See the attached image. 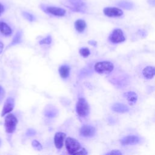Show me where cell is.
<instances>
[{"label":"cell","instance_id":"6da1fadb","mask_svg":"<svg viewBox=\"0 0 155 155\" xmlns=\"http://www.w3.org/2000/svg\"><path fill=\"white\" fill-rule=\"evenodd\" d=\"M65 147L68 153L71 154H77L81 150L79 142L77 140L70 137L65 139Z\"/></svg>","mask_w":155,"mask_h":155},{"label":"cell","instance_id":"7a4b0ae2","mask_svg":"<svg viewBox=\"0 0 155 155\" xmlns=\"http://www.w3.org/2000/svg\"><path fill=\"white\" fill-rule=\"evenodd\" d=\"M114 69L113 63L110 61H101L94 65L95 71L100 74H105L111 72Z\"/></svg>","mask_w":155,"mask_h":155},{"label":"cell","instance_id":"3957f363","mask_svg":"<svg viewBox=\"0 0 155 155\" xmlns=\"http://www.w3.org/2000/svg\"><path fill=\"white\" fill-rule=\"evenodd\" d=\"M18 119L13 114H8L5 118L4 127L5 131L8 133H12L16 130Z\"/></svg>","mask_w":155,"mask_h":155},{"label":"cell","instance_id":"277c9868","mask_svg":"<svg viewBox=\"0 0 155 155\" xmlns=\"http://www.w3.org/2000/svg\"><path fill=\"white\" fill-rule=\"evenodd\" d=\"M89 111V105L87 101L83 97L79 98L76 104V112L78 115L81 117H85L88 114Z\"/></svg>","mask_w":155,"mask_h":155},{"label":"cell","instance_id":"5b68a950","mask_svg":"<svg viewBox=\"0 0 155 155\" xmlns=\"http://www.w3.org/2000/svg\"><path fill=\"white\" fill-rule=\"evenodd\" d=\"M65 5L74 12H84L86 9L85 4L82 0H67Z\"/></svg>","mask_w":155,"mask_h":155},{"label":"cell","instance_id":"8992f818","mask_svg":"<svg viewBox=\"0 0 155 155\" xmlns=\"http://www.w3.org/2000/svg\"><path fill=\"white\" fill-rule=\"evenodd\" d=\"M109 40L114 44L121 43L125 41V37L122 30L120 28H116L113 30L109 36Z\"/></svg>","mask_w":155,"mask_h":155},{"label":"cell","instance_id":"52a82bcc","mask_svg":"<svg viewBox=\"0 0 155 155\" xmlns=\"http://www.w3.org/2000/svg\"><path fill=\"white\" fill-rule=\"evenodd\" d=\"M42 10L45 12L56 16H64L66 13L65 10L54 6H42Z\"/></svg>","mask_w":155,"mask_h":155},{"label":"cell","instance_id":"ba28073f","mask_svg":"<svg viewBox=\"0 0 155 155\" xmlns=\"http://www.w3.org/2000/svg\"><path fill=\"white\" fill-rule=\"evenodd\" d=\"M103 12L104 15L108 17H120L123 15V11L117 7H105Z\"/></svg>","mask_w":155,"mask_h":155},{"label":"cell","instance_id":"9c48e42d","mask_svg":"<svg viewBox=\"0 0 155 155\" xmlns=\"http://www.w3.org/2000/svg\"><path fill=\"white\" fill-rule=\"evenodd\" d=\"M14 106H15L14 99L11 97H8L4 104V107L1 113V116H4L7 113H9L10 111H12L14 108Z\"/></svg>","mask_w":155,"mask_h":155},{"label":"cell","instance_id":"30bf717a","mask_svg":"<svg viewBox=\"0 0 155 155\" xmlns=\"http://www.w3.org/2000/svg\"><path fill=\"white\" fill-rule=\"evenodd\" d=\"M96 129L94 127L88 125H83L80 129V134L86 137H92L95 134Z\"/></svg>","mask_w":155,"mask_h":155},{"label":"cell","instance_id":"8fae6325","mask_svg":"<svg viewBox=\"0 0 155 155\" xmlns=\"http://www.w3.org/2000/svg\"><path fill=\"white\" fill-rule=\"evenodd\" d=\"M140 142V138L137 136L130 135L123 137L120 140V143L122 145H135Z\"/></svg>","mask_w":155,"mask_h":155},{"label":"cell","instance_id":"7c38bea8","mask_svg":"<svg viewBox=\"0 0 155 155\" xmlns=\"http://www.w3.org/2000/svg\"><path fill=\"white\" fill-rule=\"evenodd\" d=\"M65 136L66 134L62 132H58L55 134L54 137V143L56 148H62Z\"/></svg>","mask_w":155,"mask_h":155},{"label":"cell","instance_id":"4fadbf2b","mask_svg":"<svg viewBox=\"0 0 155 155\" xmlns=\"http://www.w3.org/2000/svg\"><path fill=\"white\" fill-rule=\"evenodd\" d=\"M143 77L147 79H152L155 76V67L153 66H147L142 70Z\"/></svg>","mask_w":155,"mask_h":155},{"label":"cell","instance_id":"5bb4252c","mask_svg":"<svg viewBox=\"0 0 155 155\" xmlns=\"http://www.w3.org/2000/svg\"><path fill=\"white\" fill-rule=\"evenodd\" d=\"M111 109L113 111L119 113H124L129 111V108L127 105L120 103L114 104L111 107Z\"/></svg>","mask_w":155,"mask_h":155},{"label":"cell","instance_id":"9a60e30c","mask_svg":"<svg viewBox=\"0 0 155 155\" xmlns=\"http://www.w3.org/2000/svg\"><path fill=\"white\" fill-rule=\"evenodd\" d=\"M124 96L130 105H133L137 101V95L134 91H128L124 93Z\"/></svg>","mask_w":155,"mask_h":155},{"label":"cell","instance_id":"2e32d148","mask_svg":"<svg viewBox=\"0 0 155 155\" xmlns=\"http://www.w3.org/2000/svg\"><path fill=\"white\" fill-rule=\"evenodd\" d=\"M0 32L4 36H9L12 33V30L10 26L4 22L0 21Z\"/></svg>","mask_w":155,"mask_h":155},{"label":"cell","instance_id":"e0dca14e","mask_svg":"<svg viewBox=\"0 0 155 155\" xmlns=\"http://www.w3.org/2000/svg\"><path fill=\"white\" fill-rule=\"evenodd\" d=\"M86 25V22L83 19H78L74 22V27L79 33H82L85 30Z\"/></svg>","mask_w":155,"mask_h":155},{"label":"cell","instance_id":"ac0fdd59","mask_svg":"<svg viewBox=\"0 0 155 155\" xmlns=\"http://www.w3.org/2000/svg\"><path fill=\"white\" fill-rule=\"evenodd\" d=\"M70 67L67 65H61L59 68V73L61 77L63 79H65L68 77L70 74Z\"/></svg>","mask_w":155,"mask_h":155},{"label":"cell","instance_id":"d6986e66","mask_svg":"<svg viewBox=\"0 0 155 155\" xmlns=\"http://www.w3.org/2000/svg\"><path fill=\"white\" fill-rule=\"evenodd\" d=\"M21 39H22V33L21 31H18L15 34L13 40L11 42V45H16V44L21 42Z\"/></svg>","mask_w":155,"mask_h":155},{"label":"cell","instance_id":"ffe728a7","mask_svg":"<svg viewBox=\"0 0 155 155\" xmlns=\"http://www.w3.org/2000/svg\"><path fill=\"white\" fill-rule=\"evenodd\" d=\"M119 5L125 9L130 10L133 7V4L131 2H127V1H121L119 3Z\"/></svg>","mask_w":155,"mask_h":155},{"label":"cell","instance_id":"44dd1931","mask_svg":"<svg viewBox=\"0 0 155 155\" xmlns=\"http://www.w3.org/2000/svg\"><path fill=\"white\" fill-rule=\"evenodd\" d=\"M79 53L81 56H82L84 58L88 57L90 54V51L89 49L87 47H83L80 48L79 50Z\"/></svg>","mask_w":155,"mask_h":155},{"label":"cell","instance_id":"7402d4cb","mask_svg":"<svg viewBox=\"0 0 155 155\" xmlns=\"http://www.w3.org/2000/svg\"><path fill=\"white\" fill-rule=\"evenodd\" d=\"M31 144H32V146L36 149V150H41L42 149V145L36 140H33L31 142Z\"/></svg>","mask_w":155,"mask_h":155},{"label":"cell","instance_id":"603a6c76","mask_svg":"<svg viewBox=\"0 0 155 155\" xmlns=\"http://www.w3.org/2000/svg\"><path fill=\"white\" fill-rule=\"evenodd\" d=\"M22 15L26 19H27L28 21H29L30 22H32L35 20V17L33 16V15H32L31 14H30L28 12H23Z\"/></svg>","mask_w":155,"mask_h":155},{"label":"cell","instance_id":"cb8c5ba5","mask_svg":"<svg viewBox=\"0 0 155 155\" xmlns=\"http://www.w3.org/2000/svg\"><path fill=\"white\" fill-rule=\"evenodd\" d=\"M51 42V37L50 35H48L46 38L42 39L39 42V43L41 44H50Z\"/></svg>","mask_w":155,"mask_h":155},{"label":"cell","instance_id":"d4e9b609","mask_svg":"<svg viewBox=\"0 0 155 155\" xmlns=\"http://www.w3.org/2000/svg\"><path fill=\"white\" fill-rule=\"evenodd\" d=\"M107 154H115V155H121L122 154V153L119 151V150H112L111 151L107 153Z\"/></svg>","mask_w":155,"mask_h":155},{"label":"cell","instance_id":"484cf974","mask_svg":"<svg viewBox=\"0 0 155 155\" xmlns=\"http://www.w3.org/2000/svg\"><path fill=\"white\" fill-rule=\"evenodd\" d=\"M45 114L47 116H48V117H53V116H54V114H55V112H54V111H53L52 110H49L45 111Z\"/></svg>","mask_w":155,"mask_h":155},{"label":"cell","instance_id":"4316f807","mask_svg":"<svg viewBox=\"0 0 155 155\" xmlns=\"http://www.w3.org/2000/svg\"><path fill=\"white\" fill-rule=\"evenodd\" d=\"M5 95V91L4 88L0 85V101L4 98Z\"/></svg>","mask_w":155,"mask_h":155},{"label":"cell","instance_id":"83f0119b","mask_svg":"<svg viewBox=\"0 0 155 155\" xmlns=\"http://www.w3.org/2000/svg\"><path fill=\"white\" fill-rule=\"evenodd\" d=\"M26 134L28 136H33V135H35L36 134V131L34 130H33V129H28L27 131Z\"/></svg>","mask_w":155,"mask_h":155},{"label":"cell","instance_id":"f1b7e54d","mask_svg":"<svg viewBox=\"0 0 155 155\" xmlns=\"http://www.w3.org/2000/svg\"><path fill=\"white\" fill-rule=\"evenodd\" d=\"M4 5L1 4V3H0V16L3 13V12H4Z\"/></svg>","mask_w":155,"mask_h":155},{"label":"cell","instance_id":"f546056e","mask_svg":"<svg viewBox=\"0 0 155 155\" xmlns=\"http://www.w3.org/2000/svg\"><path fill=\"white\" fill-rule=\"evenodd\" d=\"M148 2L153 6H155V0H148Z\"/></svg>","mask_w":155,"mask_h":155},{"label":"cell","instance_id":"4dcf8cb0","mask_svg":"<svg viewBox=\"0 0 155 155\" xmlns=\"http://www.w3.org/2000/svg\"><path fill=\"white\" fill-rule=\"evenodd\" d=\"M3 48H4V45L2 44V42H0V54L2 53V50H3Z\"/></svg>","mask_w":155,"mask_h":155},{"label":"cell","instance_id":"1f68e13d","mask_svg":"<svg viewBox=\"0 0 155 155\" xmlns=\"http://www.w3.org/2000/svg\"><path fill=\"white\" fill-rule=\"evenodd\" d=\"M88 42L90 43V44H91V45H94V46H96V44H97L96 42L94 41H90Z\"/></svg>","mask_w":155,"mask_h":155},{"label":"cell","instance_id":"d6a6232c","mask_svg":"<svg viewBox=\"0 0 155 155\" xmlns=\"http://www.w3.org/2000/svg\"><path fill=\"white\" fill-rule=\"evenodd\" d=\"M0 144H1V140H0Z\"/></svg>","mask_w":155,"mask_h":155}]
</instances>
